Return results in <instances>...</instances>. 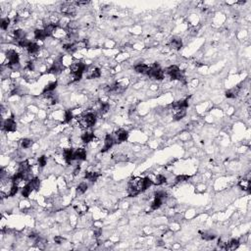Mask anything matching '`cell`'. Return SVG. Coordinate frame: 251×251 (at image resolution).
Returning a JSON list of instances; mask_svg holds the SVG:
<instances>
[{
	"label": "cell",
	"instance_id": "5b68a950",
	"mask_svg": "<svg viewBox=\"0 0 251 251\" xmlns=\"http://www.w3.org/2000/svg\"><path fill=\"white\" fill-rule=\"evenodd\" d=\"M85 73H86L87 79H97L101 76V71L96 67H87Z\"/></svg>",
	"mask_w": 251,
	"mask_h": 251
},
{
	"label": "cell",
	"instance_id": "6da1fadb",
	"mask_svg": "<svg viewBox=\"0 0 251 251\" xmlns=\"http://www.w3.org/2000/svg\"><path fill=\"white\" fill-rule=\"evenodd\" d=\"M143 191V179L133 178L129 182L128 193L129 196H136Z\"/></svg>",
	"mask_w": 251,
	"mask_h": 251
},
{
	"label": "cell",
	"instance_id": "7a4b0ae2",
	"mask_svg": "<svg viewBox=\"0 0 251 251\" xmlns=\"http://www.w3.org/2000/svg\"><path fill=\"white\" fill-rule=\"evenodd\" d=\"M166 73L168 74V76L171 78V79H177V81H179V82H182L183 83L186 82V79H185V76H183V74L178 66L176 65H173V66H170L169 68H167L166 70Z\"/></svg>",
	"mask_w": 251,
	"mask_h": 251
},
{
	"label": "cell",
	"instance_id": "277c9868",
	"mask_svg": "<svg viewBox=\"0 0 251 251\" xmlns=\"http://www.w3.org/2000/svg\"><path fill=\"white\" fill-rule=\"evenodd\" d=\"M60 11L62 14L66 16H74L76 14V6H75L74 3H64L60 7Z\"/></svg>",
	"mask_w": 251,
	"mask_h": 251
},
{
	"label": "cell",
	"instance_id": "4dcf8cb0",
	"mask_svg": "<svg viewBox=\"0 0 251 251\" xmlns=\"http://www.w3.org/2000/svg\"><path fill=\"white\" fill-rule=\"evenodd\" d=\"M32 139H24L22 141H21V146H22L23 148L25 149H28V148H30L31 146L32 145Z\"/></svg>",
	"mask_w": 251,
	"mask_h": 251
},
{
	"label": "cell",
	"instance_id": "44dd1931",
	"mask_svg": "<svg viewBox=\"0 0 251 251\" xmlns=\"http://www.w3.org/2000/svg\"><path fill=\"white\" fill-rule=\"evenodd\" d=\"M30 169H31V164L28 160H25L20 163L19 172H27V171H30Z\"/></svg>",
	"mask_w": 251,
	"mask_h": 251
},
{
	"label": "cell",
	"instance_id": "9c48e42d",
	"mask_svg": "<svg viewBox=\"0 0 251 251\" xmlns=\"http://www.w3.org/2000/svg\"><path fill=\"white\" fill-rule=\"evenodd\" d=\"M115 136H116V139L115 141L116 142H118V143H121V142H124L128 139V137H129V132L127 131H125V129H119V131H117L116 133H115Z\"/></svg>",
	"mask_w": 251,
	"mask_h": 251
},
{
	"label": "cell",
	"instance_id": "e0dca14e",
	"mask_svg": "<svg viewBox=\"0 0 251 251\" xmlns=\"http://www.w3.org/2000/svg\"><path fill=\"white\" fill-rule=\"evenodd\" d=\"M13 38L19 43L21 40L26 38V32H25L23 30H16L13 32Z\"/></svg>",
	"mask_w": 251,
	"mask_h": 251
},
{
	"label": "cell",
	"instance_id": "f546056e",
	"mask_svg": "<svg viewBox=\"0 0 251 251\" xmlns=\"http://www.w3.org/2000/svg\"><path fill=\"white\" fill-rule=\"evenodd\" d=\"M87 190V185L85 182H81L79 185L78 186V188H77V193L78 194H82L85 193V192Z\"/></svg>",
	"mask_w": 251,
	"mask_h": 251
},
{
	"label": "cell",
	"instance_id": "5bb4252c",
	"mask_svg": "<svg viewBox=\"0 0 251 251\" xmlns=\"http://www.w3.org/2000/svg\"><path fill=\"white\" fill-rule=\"evenodd\" d=\"M46 37H48L46 32L44 28H36L35 31V38L37 40H44Z\"/></svg>",
	"mask_w": 251,
	"mask_h": 251
},
{
	"label": "cell",
	"instance_id": "ba28073f",
	"mask_svg": "<svg viewBox=\"0 0 251 251\" xmlns=\"http://www.w3.org/2000/svg\"><path fill=\"white\" fill-rule=\"evenodd\" d=\"M63 69H64V66H63V63L61 62H54L53 64L50 66V68L47 70V72L49 74H53V75H57L60 74Z\"/></svg>",
	"mask_w": 251,
	"mask_h": 251
},
{
	"label": "cell",
	"instance_id": "7402d4cb",
	"mask_svg": "<svg viewBox=\"0 0 251 251\" xmlns=\"http://www.w3.org/2000/svg\"><path fill=\"white\" fill-rule=\"evenodd\" d=\"M238 186L243 190H249L250 189V181L249 179H241V181H239V182H238Z\"/></svg>",
	"mask_w": 251,
	"mask_h": 251
},
{
	"label": "cell",
	"instance_id": "7c38bea8",
	"mask_svg": "<svg viewBox=\"0 0 251 251\" xmlns=\"http://www.w3.org/2000/svg\"><path fill=\"white\" fill-rule=\"evenodd\" d=\"M150 70V67L145 64H137L135 66V71L141 75H147Z\"/></svg>",
	"mask_w": 251,
	"mask_h": 251
},
{
	"label": "cell",
	"instance_id": "52a82bcc",
	"mask_svg": "<svg viewBox=\"0 0 251 251\" xmlns=\"http://www.w3.org/2000/svg\"><path fill=\"white\" fill-rule=\"evenodd\" d=\"M6 58L8 62H9V64L8 65H11V64H17V63L20 62V56L19 54L17 53L15 50H8L6 52Z\"/></svg>",
	"mask_w": 251,
	"mask_h": 251
},
{
	"label": "cell",
	"instance_id": "ac0fdd59",
	"mask_svg": "<svg viewBox=\"0 0 251 251\" xmlns=\"http://www.w3.org/2000/svg\"><path fill=\"white\" fill-rule=\"evenodd\" d=\"M81 139L85 142V143H89V142L92 141L94 139V135L93 132H85L83 133H82L81 136Z\"/></svg>",
	"mask_w": 251,
	"mask_h": 251
},
{
	"label": "cell",
	"instance_id": "484cf974",
	"mask_svg": "<svg viewBox=\"0 0 251 251\" xmlns=\"http://www.w3.org/2000/svg\"><path fill=\"white\" fill-rule=\"evenodd\" d=\"M32 190H33V189H32V186L28 182L27 185L23 187V189H22V195L24 196V197H28V196L32 193Z\"/></svg>",
	"mask_w": 251,
	"mask_h": 251
},
{
	"label": "cell",
	"instance_id": "1f68e13d",
	"mask_svg": "<svg viewBox=\"0 0 251 251\" xmlns=\"http://www.w3.org/2000/svg\"><path fill=\"white\" fill-rule=\"evenodd\" d=\"M10 19L9 18H3L1 20V23H0V27H1V28L3 31H6L8 27H9V25H10Z\"/></svg>",
	"mask_w": 251,
	"mask_h": 251
},
{
	"label": "cell",
	"instance_id": "603a6c76",
	"mask_svg": "<svg viewBox=\"0 0 251 251\" xmlns=\"http://www.w3.org/2000/svg\"><path fill=\"white\" fill-rule=\"evenodd\" d=\"M98 177H99V174L96 172H86L85 176V178L86 179H89V182H95L98 179Z\"/></svg>",
	"mask_w": 251,
	"mask_h": 251
},
{
	"label": "cell",
	"instance_id": "3957f363",
	"mask_svg": "<svg viewBox=\"0 0 251 251\" xmlns=\"http://www.w3.org/2000/svg\"><path fill=\"white\" fill-rule=\"evenodd\" d=\"M148 76L150 78H152L154 79H157V81H162L165 77V72L163 71V69L160 68L159 64H154L152 67H150V70L148 72Z\"/></svg>",
	"mask_w": 251,
	"mask_h": 251
},
{
	"label": "cell",
	"instance_id": "8d00e7d4",
	"mask_svg": "<svg viewBox=\"0 0 251 251\" xmlns=\"http://www.w3.org/2000/svg\"><path fill=\"white\" fill-rule=\"evenodd\" d=\"M202 238L205 240H213L214 238H216V236L213 235L211 233H202Z\"/></svg>",
	"mask_w": 251,
	"mask_h": 251
},
{
	"label": "cell",
	"instance_id": "30bf717a",
	"mask_svg": "<svg viewBox=\"0 0 251 251\" xmlns=\"http://www.w3.org/2000/svg\"><path fill=\"white\" fill-rule=\"evenodd\" d=\"M115 143V139L111 135H106L105 139H104V146L101 151L102 152H106L107 150H109L113 145Z\"/></svg>",
	"mask_w": 251,
	"mask_h": 251
},
{
	"label": "cell",
	"instance_id": "ab89813d",
	"mask_svg": "<svg viewBox=\"0 0 251 251\" xmlns=\"http://www.w3.org/2000/svg\"><path fill=\"white\" fill-rule=\"evenodd\" d=\"M100 235H101V229H94V236L96 237H98V236H100Z\"/></svg>",
	"mask_w": 251,
	"mask_h": 251
},
{
	"label": "cell",
	"instance_id": "9a60e30c",
	"mask_svg": "<svg viewBox=\"0 0 251 251\" xmlns=\"http://www.w3.org/2000/svg\"><path fill=\"white\" fill-rule=\"evenodd\" d=\"M188 106V99H182L176 101L172 104L173 109H182V108H186Z\"/></svg>",
	"mask_w": 251,
	"mask_h": 251
},
{
	"label": "cell",
	"instance_id": "836d02e7",
	"mask_svg": "<svg viewBox=\"0 0 251 251\" xmlns=\"http://www.w3.org/2000/svg\"><path fill=\"white\" fill-rule=\"evenodd\" d=\"M153 185V181L150 178H145L143 179V190H146Z\"/></svg>",
	"mask_w": 251,
	"mask_h": 251
},
{
	"label": "cell",
	"instance_id": "74e56055",
	"mask_svg": "<svg viewBox=\"0 0 251 251\" xmlns=\"http://www.w3.org/2000/svg\"><path fill=\"white\" fill-rule=\"evenodd\" d=\"M46 163H47V159H46V157H45L44 155L43 156H40L38 158V166L41 167V168H43V167L46 165Z\"/></svg>",
	"mask_w": 251,
	"mask_h": 251
},
{
	"label": "cell",
	"instance_id": "ffe728a7",
	"mask_svg": "<svg viewBox=\"0 0 251 251\" xmlns=\"http://www.w3.org/2000/svg\"><path fill=\"white\" fill-rule=\"evenodd\" d=\"M182 46V39L179 38H172L170 41V47L175 50H179Z\"/></svg>",
	"mask_w": 251,
	"mask_h": 251
},
{
	"label": "cell",
	"instance_id": "4fadbf2b",
	"mask_svg": "<svg viewBox=\"0 0 251 251\" xmlns=\"http://www.w3.org/2000/svg\"><path fill=\"white\" fill-rule=\"evenodd\" d=\"M86 159V151L85 148H78L75 151V160L82 161Z\"/></svg>",
	"mask_w": 251,
	"mask_h": 251
},
{
	"label": "cell",
	"instance_id": "e575fe53",
	"mask_svg": "<svg viewBox=\"0 0 251 251\" xmlns=\"http://www.w3.org/2000/svg\"><path fill=\"white\" fill-rule=\"evenodd\" d=\"M76 210L78 211L79 214H83L87 211V206L85 204H79L78 206H76Z\"/></svg>",
	"mask_w": 251,
	"mask_h": 251
},
{
	"label": "cell",
	"instance_id": "f1b7e54d",
	"mask_svg": "<svg viewBox=\"0 0 251 251\" xmlns=\"http://www.w3.org/2000/svg\"><path fill=\"white\" fill-rule=\"evenodd\" d=\"M64 123H71L72 120L74 119V115H73V111L72 110H67L65 112V117H64Z\"/></svg>",
	"mask_w": 251,
	"mask_h": 251
},
{
	"label": "cell",
	"instance_id": "f35d334b",
	"mask_svg": "<svg viewBox=\"0 0 251 251\" xmlns=\"http://www.w3.org/2000/svg\"><path fill=\"white\" fill-rule=\"evenodd\" d=\"M64 238H63L62 236H55L54 237V241H55V243H57V244H61V243H63V242H64Z\"/></svg>",
	"mask_w": 251,
	"mask_h": 251
},
{
	"label": "cell",
	"instance_id": "60d3db41",
	"mask_svg": "<svg viewBox=\"0 0 251 251\" xmlns=\"http://www.w3.org/2000/svg\"><path fill=\"white\" fill-rule=\"evenodd\" d=\"M79 172H81V169H79V166H77L76 169L74 170V176H78V175L79 174Z\"/></svg>",
	"mask_w": 251,
	"mask_h": 251
},
{
	"label": "cell",
	"instance_id": "8fae6325",
	"mask_svg": "<svg viewBox=\"0 0 251 251\" xmlns=\"http://www.w3.org/2000/svg\"><path fill=\"white\" fill-rule=\"evenodd\" d=\"M27 50H28V54H31V55H32V56H35V55H37V54L39 53L40 47H39V45L37 44V43L32 42L30 45H28V47L27 48Z\"/></svg>",
	"mask_w": 251,
	"mask_h": 251
},
{
	"label": "cell",
	"instance_id": "cb8c5ba5",
	"mask_svg": "<svg viewBox=\"0 0 251 251\" xmlns=\"http://www.w3.org/2000/svg\"><path fill=\"white\" fill-rule=\"evenodd\" d=\"M163 200L162 198H159V197H154V201L152 202L151 204V209L152 210H157L161 207V205L163 204Z\"/></svg>",
	"mask_w": 251,
	"mask_h": 251
},
{
	"label": "cell",
	"instance_id": "d4e9b609",
	"mask_svg": "<svg viewBox=\"0 0 251 251\" xmlns=\"http://www.w3.org/2000/svg\"><path fill=\"white\" fill-rule=\"evenodd\" d=\"M238 246H239V240H238V239H232L227 244V247H226V249L235 250V249L238 248Z\"/></svg>",
	"mask_w": 251,
	"mask_h": 251
},
{
	"label": "cell",
	"instance_id": "d590c367",
	"mask_svg": "<svg viewBox=\"0 0 251 251\" xmlns=\"http://www.w3.org/2000/svg\"><path fill=\"white\" fill-rule=\"evenodd\" d=\"M190 179L189 176H186V175H181V176H178L177 178H176V183L178 182H186V181H188V179Z\"/></svg>",
	"mask_w": 251,
	"mask_h": 251
},
{
	"label": "cell",
	"instance_id": "83f0119b",
	"mask_svg": "<svg viewBox=\"0 0 251 251\" xmlns=\"http://www.w3.org/2000/svg\"><path fill=\"white\" fill-rule=\"evenodd\" d=\"M167 182V179L165 176H163V175H158L157 177L155 178V182H154V183H155L156 186H161L163 185V183H165Z\"/></svg>",
	"mask_w": 251,
	"mask_h": 251
},
{
	"label": "cell",
	"instance_id": "d6986e66",
	"mask_svg": "<svg viewBox=\"0 0 251 251\" xmlns=\"http://www.w3.org/2000/svg\"><path fill=\"white\" fill-rule=\"evenodd\" d=\"M240 87L239 85H237L236 87H233V89L228 90L227 92H226V96H227L228 98H236V96L239 93V90H240Z\"/></svg>",
	"mask_w": 251,
	"mask_h": 251
},
{
	"label": "cell",
	"instance_id": "4316f807",
	"mask_svg": "<svg viewBox=\"0 0 251 251\" xmlns=\"http://www.w3.org/2000/svg\"><path fill=\"white\" fill-rule=\"evenodd\" d=\"M57 82H50L48 83V85L44 87V89H43V93H46V92H52V91L54 90L57 87Z\"/></svg>",
	"mask_w": 251,
	"mask_h": 251
},
{
	"label": "cell",
	"instance_id": "d6a6232c",
	"mask_svg": "<svg viewBox=\"0 0 251 251\" xmlns=\"http://www.w3.org/2000/svg\"><path fill=\"white\" fill-rule=\"evenodd\" d=\"M28 183H30V185L32 186V189H38V188H39V186H40V182H39V179H37V178L32 179V181L28 182Z\"/></svg>",
	"mask_w": 251,
	"mask_h": 251
},
{
	"label": "cell",
	"instance_id": "8992f818",
	"mask_svg": "<svg viewBox=\"0 0 251 251\" xmlns=\"http://www.w3.org/2000/svg\"><path fill=\"white\" fill-rule=\"evenodd\" d=\"M2 129L6 132H15L17 129V124L13 118H8L2 123Z\"/></svg>",
	"mask_w": 251,
	"mask_h": 251
},
{
	"label": "cell",
	"instance_id": "2e32d148",
	"mask_svg": "<svg viewBox=\"0 0 251 251\" xmlns=\"http://www.w3.org/2000/svg\"><path fill=\"white\" fill-rule=\"evenodd\" d=\"M173 110H174V120L175 121H179V120L182 119L186 114V108H182V109H173Z\"/></svg>",
	"mask_w": 251,
	"mask_h": 251
}]
</instances>
